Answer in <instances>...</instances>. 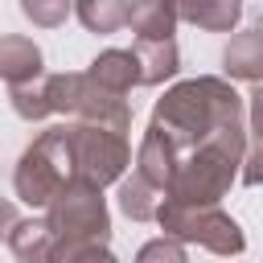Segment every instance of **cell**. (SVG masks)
Listing matches in <instances>:
<instances>
[{"label":"cell","mask_w":263,"mask_h":263,"mask_svg":"<svg viewBox=\"0 0 263 263\" xmlns=\"http://www.w3.org/2000/svg\"><path fill=\"white\" fill-rule=\"evenodd\" d=\"M148 127L164 132L168 144L181 156H189L193 148L242 127V99L222 78H189V82H177L156 103Z\"/></svg>","instance_id":"cell-1"},{"label":"cell","mask_w":263,"mask_h":263,"mask_svg":"<svg viewBox=\"0 0 263 263\" xmlns=\"http://www.w3.org/2000/svg\"><path fill=\"white\" fill-rule=\"evenodd\" d=\"M242 156H247V127L226 132V136L193 148L177 164V177L168 185V201H181V205H218L222 193L230 189V181L238 177Z\"/></svg>","instance_id":"cell-2"},{"label":"cell","mask_w":263,"mask_h":263,"mask_svg":"<svg viewBox=\"0 0 263 263\" xmlns=\"http://www.w3.org/2000/svg\"><path fill=\"white\" fill-rule=\"evenodd\" d=\"M74 181V148H70V123L62 127H45L16 160V173H12V185H16V197L29 201V205H45Z\"/></svg>","instance_id":"cell-3"},{"label":"cell","mask_w":263,"mask_h":263,"mask_svg":"<svg viewBox=\"0 0 263 263\" xmlns=\"http://www.w3.org/2000/svg\"><path fill=\"white\" fill-rule=\"evenodd\" d=\"M45 226L53 230L58 242H99L107 247L111 238V214L103 201V189L74 177L45 210Z\"/></svg>","instance_id":"cell-4"},{"label":"cell","mask_w":263,"mask_h":263,"mask_svg":"<svg viewBox=\"0 0 263 263\" xmlns=\"http://www.w3.org/2000/svg\"><path fill=\"white\" fill-rule=\"evenodd\" d=\"M164 238H177V242H197L214 255H242L247 251V238H242V226L222 214L218 205H181V201H168L160 205L156 214Z\"/></svg>","instance_id":"cell-5"},{"label":"cell","mask_w":263,"mask_h":263,"mask_svg":"<svg viewBox=\"0 0 263 263\" xmlns=\"http://www.w3.org/2000/svg\"><path fill=\"white\" fill-rule=\"evenodd\" d=\"M70 148H74V177L99 189L111 181H123V168L132 164L127 136L99 123H70Z\"/></svg>","instance_id":"cell-6"},{"label":"cell","mask_w":263,"mask_h":263,"mask_svg":"<svg viewBox=\"0 0 263 263\" xmlns=\"http://www.w3.org/2000/svg\"><path fill=\"white\" fill-rule=\"evenodd\" d=\"M86 78H90L95 86H103L107 95L123 99L132 86H140V62H136L132 49H103V53L90 62Z\"/></svg>","instance_id":"cell-7"},{"label":"cell","mask_w":263,"mask_h":263,"mask_svg":"<svg viewBox=\"0 0 263 263\" xmlns=\"http://www.w3.org/2000/svg\"><path fill=\"white\" fill-rule=\"evenodd\" d=\"M0 78L12 90L41 78V49L33 45V37H21V33L0 37Z\"/></svg>","instance_id":"cell-8"},{"label":"cell","mask_w":263,"mask_h":263,"mask_svg":"<svg viewBox=\"0 0 263 263\" xmlns=\"http://www.w3.org/2000/svg\"><path fill=\"white\" fill-rule=\"evenodd\" d=\"M53 230L45 226V218H21L8 234V251L16 255V263H53Z\"/></svg>","instance_id":"cell-9"},{"label":"cell","mask_w":263,"mask_h":263,"mask_svg":"<svg viewBox=\"0 0 263 263\" xmlns=\"http://www.w3.org/2000/svg\"><path fill=\"white\" fill-rule=\"evenodd\" d=\"M136 62H140V82L156 86L164 78L177 74V41L173 37H156V41H136L132 45Z\"/></svg>","instance_id":"cell-10"},{"label":"cell","mask_w":263,"mask_h":263,"mask_svg":"<svg viewBox=\"0 0 263 263\" xmlns=\"http://www.w3.org/2000/svg\"><path fill=\"white\" fill-rule=\"evenodd\" d=\"M115 201H119V210H123L132 222H152V218L160 214V205H164V193H160L152 181H144L140 173H132V177L119 181Z\"/></svg>","instance_id":"cell-11"},{"label":"cell","mask_w":263,"mask_h":263,"mask_svg":"<svg viewBox=\"0 0 263 263\" xmlns=\"http://www.w3.org/2000/svg\"><path fill=\"white\" fill-rule=\"evenodd\" d=\"M222 62H226V74L230 78H263V29L238 33L226 45Z\"/></svg>","instance_id":"cell-12"},{"label":"cell","mask_w":263,"mask_h":263,"mask_svg":"<svg viewBox=\"0 0 263 263\" xmlns=\"http://www.w3.org/2000/svg\"><path fill=\"white\" fill-rule=\"evenodd\" d=\"M136 41H156V37H173L177 25V8L173 4H132V21Z\"/></svg>","instance_id":"cell-13"},{"label":"cell","mask_w":263,"mask_h":263,"mask_svg":"<svg viewBox=\"0 0 263 263\" xmlns=\"http://www.w3.org/2000/svg\"><path fill=\"white\" fill-rule=\"evenodd\" d=\"M242 185H263V86L251 95V148L242 156Z\"/></svg>","instance_id":"cell-14"},{"label":"cell","mask_w":263,"mask_h":263,"mask_svg":"<svg viewBox=\"0 0 263 263\" xmlns=\"http://www.w3.org/2000/svg\"><path fill=\"white\" fill-rule=\"evenodd\" d=\"M238 4L234 0H222V4H181L177 8V16H185V21H193V25H205V29H230L234 21H238Z\"/></svg>","instance_id":"cell-15"},{"label":"cell","mask_w":263,"mask_h":263,"mask_svg":"<svg viewBox=\"0 0 263 263\" xmlns=\"http://www.w3.org/2000/svg\"><path fill=\"white\" fill-rule=\"evenodd\" d=\"M78 16L90 33H115L132 21V4H78Z\"/></svg>","instance_id":"cell-16"},{"label":"cell","mask_w":263,"mask_h":263,"mask_svg":"<svg viewBox=\"0 0 263 263\" xmlns=\"http://www.w3.org/2000/svg\"><path fill=\"white\" fill-rule=\"evenodd\" d=\"M53 263H115V255L99 242H58Z\"/></svg>","instance_id":"cell-17"},{"label":"cell","mask_w":263,"mask_h":263,"mask_svg":"<svg viewBox=\"0 0 263 263\" xmlns=\"http://www.w3.org/2000/svg\"><path fill=\"white\" fill-rule=\"evenodd\" d=\"M136 263H189V255H185V247L177 238H152V242L140 247Z\"/></svg>","instance_id":"cell-18"},{"label":"cell","mask_w":263,"mask_h":263,"mask_svg":"<svg viewBox=\"0 0 263 263\" xmlns=\"http://www.w3.org/2000/svg\"><path fill=\"white\" fill-rule=\"evenodd\" d=\"M66 4H58V8H41V4H25V16H33V21H41V25H58V21H66Z\"/></svg>","instance_id":"cell-19"},{"label":"cell","mask_w":263,"mask_h":263,"mask_svg":"<svg viewBox=\"0 0 263 263\" xmlns=\"http://www.w3.org/2000/svg\"><path fill=\"white\" fill-rule=\"evenodd\" d=\"M16 222H21V218H16V205H12L8 197H0V242H8V234H12Z\"/></svg>","instance_id":"cell-20"}]
</instances>
